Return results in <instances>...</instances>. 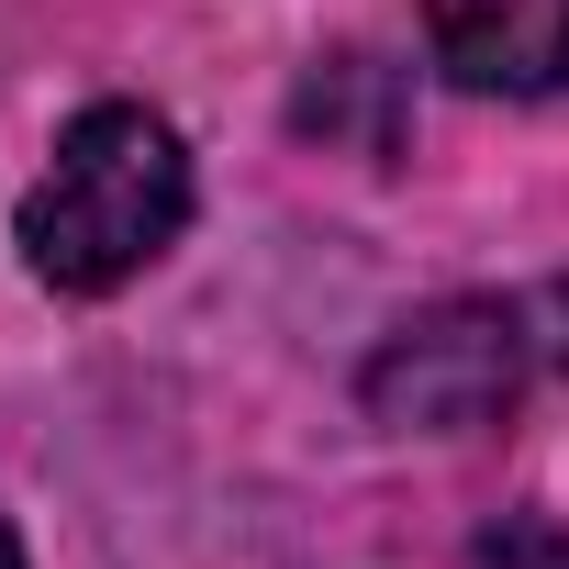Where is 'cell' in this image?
Segmentation results:
<instances>
[{"label":"cell","mask_w":569,"mask_h":569,"mask_svg":"<svg viewBox=\"0 0 569 569\" xmlns=\"http://www.w3.org/2000/svg\"><path fill=\"white\" fill-rule=\"evenodd\" d=\"M425 46L458 90H569V0H425Z\"/></svg>","instance_id":"3"},{"label":"cell","mask_w":569,"mask_h":569,"mask_svg":"<svg viewBox=\"0 0 569 569\" xmlns=\"http://www.w3.org/2000/svg\"><path fill=\"white\" fill-rule=\"evenodd\" d=\"M190 223V146L146 101H101L57 134L46 179L23 190V268L68 302L123 291L134 268H157Z\"/></svg>","instance_id":"1"},{"label":"cell","mask_w":569,"mask_h":569,"mask_svg":"<svg viewBox=\"0 0 569 569\" xmlns=\"http://www.w3.org/2000/svg\"><path fill=\"white\" fill-rule=\"evenodd\" d=\"M536 302H436L369 358V413L402 436H469L536 380Z\"/></svg>","instance_id":"2"},{"label":"cell","mask_w":569,"mask_h":569,"mask_svg":"<svg viewBox=\"0 0 569 569\" xmlns=\"http://www.w3.org/2000/svg\"><path fill=\"white\" fill-rule=\"evenodd\" d=\"M0 569H23V547H12V525H0Z\"/></svg>","instance_id":"4"}]
</instances>
